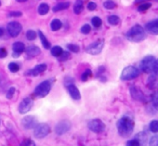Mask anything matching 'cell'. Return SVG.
<instances>
[{
    "mask_svg": "<svg viewBox=\"0 0 158 146\" xmlns=\"http://www.w3.org/2000/svg\"><path fill=\"white\" fill-rule=\"evenodd\" d=\"M70 6L69 2H60L59 4H57L54 8H53V11L54 12H58V11H61L64 10H67Z\"/></svg>",
    "mask_w": 158,
    "mask_h": 146,
    "instance_id": "22",
    "label": "cell"
},
{
    "mask_svg": "<svg viewBox=\"0 0 158 146\" xmlns=\"http://www.w3.org/2000/svg\"><path fill=\"white\" fill-rule=\"evenodd\" d=\"M22 145H27V146H31V145H33V146H35V143L32 140H30V139H26V140H24L22 142Z\"/></svg>",
    "mask_w": 158,
    "mask_h": 146,
    "instance_id": "41",
    "label": "cell"
},
{
    "mask_svg": "<svg viewBox=\"0 0 158 146\" xmlns=\"http://www.w3.org/2000/svg\"><path fill=\"white\" fill-rule=\"evenodd\" d=\"M139 76V71L135 66H127L123 69L120 79L123 81H129L132 79L137 78Z\"/></svg>",
    "mask_w": 158,
    "mask_h": 146,
    "instance_id": "3",
    "label": "cell"
},
{
    "mask_svg": "<svg viewBox=\"0 0 158 146\" xmlns=\"http://www.w3.org/2000/svg\"><path fill=\"white\" fill-rule=\"evenodd\" d=\"M61 26H62V23L59 19H54L50 23V28L52 31H58L61 28Z\"/></svg>",
    "mask_w": 158,
    "mask_h": 146,
    "instance_id": "23",
    "label": "cell"
},
{
    "mask_svg": "<svg viewBox=\"0 0 158 146\" xmlns=\"http://www.w3.org/2000/svg\"><path fill=\"white\" fill-rule=\"evenodd\" d=\"M144 30L147 33L151 34V35H158V19L154 20V21H152V22H149L148 23H146Z\"/></svg>",
    "mask_w": 158,
    "mask_h": 146,
    "instance_id": "14",
    "label": "cell"
},
{
    "mask_svg": "<svg viewBox=\"0 0 158 146\" xmlns=\"http://www.w3.org/2000/svg\"><path fill=\"white\" fill-rule=\"evenodd\" d=\"M83 9H84L83 0H76V2L74 3L73 6V12L75 14H80L83 11Z\"/></svg>",
    "mask_w": 158,
    "mask_h": 146,
    "instance_id": "19",
    "label": "cell"
},
{
    "mask_svg": "<svg viewBox=\"0 0 158 146\" xmlns=\"http://www.w3.org/2000/svg\"><path fill=\"white\" fill-rule=\"evenodd\" d=\"M149 129L152 133H158V120L151 121L149 125Z\"/></svg>",
    "mask_w": 158,
    "mask_h": 146,
    "instance_id": "27",
    "label": "cell"
},
{
    "mask_svg": "<svg viewBox=\"0 0 158 146\" xmlns=\"http://www.w3.org/2000/svg\"><path fill=\"white\" fill-rule=\"evenodd\" d=\"M9 69L12 73H17L20 70V65L16 62H10L9 64Z\"/></svg>",
    "mask_w": 158,
    "mask_h": 146,
    "instance_id": "35",
    "label": "cell"
},
{
    "mask_svg": "<svg viewBox=\"0 0 158 146\" xmlns=\"http://www.w3.org/2000/svg\"><path fill=\"white\" fill-rule=\"evenodd\" d=\"M148 1H150V0H135V4H141V3H145ZM155 1H158V0H155Z\"/></svg>",
    "mask_w": 158,
    "mask_h": 146,
    "instance_id": "47",
    "label": "cell"
},
{
    "mask_svg": "<svg viewBox=\"0 0 158 146\" xmlns=\"http://www.w3.org/2000/svg\"><path fill=\"white\" fill-rule=\"evenodd\" d=\"M103 7L106 10H114L116 8V3L113 0H106V1L103 3Z\"/></svg>",
    "mask_w": 158,
    "mask_h": 146,
    "instance_id": "28",
    "label": "cell"
},
{
    "mask_svg": "<svg viewBox=\"0 0 158 146\" xmlns=\"http://www.w3.org/2000/svg\"><path fill=\"white\" fill-rule=\"evenodd\" d=\"M38 36H39V38H40V40H41V43H42V45H43V47L46 48V49H48V48H50V42L47 39V37L44 35V34L41 32V31H38Z\"/></svg>",
    "mask_w": 158,
    "mask_h": 146,
    "instance_id": "21",
    "label": "cell"
},
{
    "mask_svg": "<svg viewBox=\"0 0 158 146\" xmlns=\"http://www.w3.org/2000/svg\"><path fill=\"white\" fill-rule=\"evenodd\" d=\"M33 106H34V100L27 97V98L23 99L21 102V103L19 105V108H18L19 113L22 114V115H24V114L28 113L33 108Z\"/></svg>",
    "mask_w": 158,
    "mask_h": 146,
    "instance_id": "11",
    "label": "cell"
},
{
    "mask_svg": "<svg viewBox=\"0 0 158 146\" xmlns=\"http://www.w3.org/2000/svg\"><path fill=\"white\" fill-rule=\"evenodd\" d=\"M3 34H4V30L2 28H0V37L3 35Z\"/></svg>",
    "mask_w": 158,
    "mask_h": 146,
    "instance_id": "48",
    "label": "cell"
},
{
    "mask_svg": "<svg viewBox=\"0 0 158 146\" xmlns=\"http://www.w3.org/2000/svg\"><path fill=\"white\" fill-rule=\"evenodd\" d=\"M97 9V4L94 3V2H89L88 4V10H90V11H93Z\"/></svg>",
    "mask_w": 158,
    "mask_h": 146,
    "instance_id": "43",
    "label": "cell"
},
{
    "mask_svg": "<svg viewBox=\"0 0 158 146\" xmlns=\"http://www.w3.org/2000/svg\"><path fill=\"white\" fill-rule=\"evenodd\" d=\"M127 146H139L140 145V142L138 139H133V140L127 141Z\"/></svg>",
    "mask_w": 158,
    "mask_h": 146,
    "instance_id": "38",
    "label": "cell"
},
{
    "mask_svg": "<svg viewBox=\"0 0 158 146\" xmlns=\"http://www.w3.org/2000/svg\"><path fill=\"white\" fill-rule=\"evenodd\" d=\"M152 73H153V75H155V76H157V77H158V59H157V60H155V62H154V66H153Z\"/></svg>",
    "mask_w": 158,
    "mask_h": 146,
    "instance_id": "44",
    "label": "cell"
},
{
    "mask_svg": "<svg viewBox=\"0 0 158 146\" xmlns=\"http://www.w3.org/2000/svg\"><path fill=\"white\" fill-rule=\"evenodd\" d=\"M67 90H68V92L70 94V96L72 97V99L73 100H80L81 98V95H80V92H79V90L77 89V87L73 84H70L67 86Z\"/></svg>",
    "mask_w": 158,
    "mask_h": 146,
    "instance_id": "17",
    "label": "cell"
},
{
    "mask_svg": "<svg viewBox=\"0 0 158 146\" xmlns=\"http://www.w3.org/2000/svg\"><path fill=\"white\" fill-rule=\"evenodd\" d=\"M25 51L26 54L31 57H35L40 54V48L36 46H29L28 48H26Z\"/></svg>",
    "mask_w": 158,
    "mask_h": 146,
    "instance_id": "18",
    "label": "cell"
},
{
    "mask_svg": "<svg viewBox=\"0 0 158 146\" xmlns=\"http://www.w3.org/2000/svg\"><path fill=\"white\" fill-rule=\"evenodd\" d=\"M103 47H104V40L101 39L88 46L86 48V51L91 55H98L102 52V50L103 49Z\"/></svg>",
    "mask_w": 158,
    "mask_h": 146,
    "instance_id": "7",
    "label": "cell"
},
{
    "mask_svg": "<svg viewBox=\"0 0 158 146\" xmlns=\"http://www.w3.org/2000/svg\"><path fill=\"white\" fill-rule=\"evenodd\" d=\"M47 70V64L45 63H41V64H38L36 65L34 69L26 72V75L27 76H33V77H36L40 74H42V73H44L45 71Z\"/></svg>",
    "mask_w": 158,
    "mask_h": 146,
    "instance_id": "15",
    "label": "cell"
},
{
    "mask_svg": "<svg viewBox=\"0 0 158 146\" xmlns=\"http://www.w3.org/2000/svg\"><path fill=\"white\" fill-rule=\"evenodd\" d=\"M91 23H92L93 26L96 28H100L102 24V21L100 17H93L91 20Z\"/></svg>",
    "mask_w": 158,
    "mask_h": 146,
    "instance_id": "32",
    "label": "cell"
},
{
    "mask_svg": "<svg viewBox=\"0 0 158 146\" xmlns=\"http://www.w3.org/2000/svg\"><path fill=\"white\" fill-rule=\"evenodd\" d=\"M154 62H155V58L152 55H148L141 60L139 63V68L141 69L143 73H145V74H152L153 70V66H154Z\"/></svg>",
    "mask_w": 158,
    "mask_h": 146,
    "instance_id": "4",
    "label": "cell"
},
{
    "mask_svg": "<svg viewBox=\"0 0 158 146\" xmlns=\"http://www.w3.org/2000/svg\"><path fill=\"white\" fill-rule=\"evenodd\" d=\"M88 127L94 133H102L105 130L106 126L101 119L95 118V119H92L89 122Z\"/></svg>",
    "mask_w": 158,
    "mask_h": 146,
    "instance_id": "8",
    "label": "cell"
},
{
    "mask_svg": "<svg viewBox=\"0 0 158 146\" xmlns=\"http://www.w3.org/2000/svg\"><path fill=\"white\" fill-rule=\"evenodd\" d=\"M134 126H135L134 120L128 115H124L116 123V127H117L118 133L122 137L130 136L134 130Z\"/></svg>",
    "mask_w": 158,
    "mask_h": 146,
    "instance_id": "1",
    "label": "cell"
},
{
    "mask_svg": "<svg viewBox=\"0 0 158 146\" xmlns=\"http://www.w3.org/2000/svg\"><path fill=\"white\" fill-rule=\"evenodd\" d=\"M38 124L36 118L33 115H28L23 118L22 125L25 129H34L35 127Z\"/></svg>",
    "mask_w": 158,
    "mask_h": 146,
    "instance_id": "13",
    "label": "cell"
},
{
    "mask_svg": "<svg viewBox=\"0 0 158 146\" xmlns=\"http://www.w3.org/2000/svg\"><path fill=\"white\" fill-rule=\"evenodd\" d=\"M62 52H63V49L59 46H55V47H53L51 48V55L54 56V57L59 58L62 54Z\"/></svg>",
    "mask_w": 158,
    "mask_h": 146,
    "instance_id": "26",
    "label": "cell"
},
{
    "mask_svg": "<svg viewBox=\"0 0 158 146\" xmlns=\"http://www.w3.org/2000/svg\"><path fill=\"white\" fill-rule=\"evenodd\" d=\"M129 93H130V96L132 97L133 100L140 102H146V96L140 90V89H139L138 87H136V86L130 87L129 88Z\"/></svg>",
    "mask_w": 158,
    "mask_h": 146,
    "instance_id": "10",
    "label": "cell"
},
{
    "mask_svg": "<svg viewBox=\"0 0 158 146\" xmlns=\"http://www.w3.org/2000/svg\"><path fill=\"white\" fill-rule=\"evenodd\" d=\"M49 132H50V127L46 123L37 124L34 128V135L37 139H43L47 137L49 134Z\"/></svg>",
    "mask_w": 158,
    "mask_h": 146,
    "instance_id": "6",
    "label": "cell"
},
{
    "mask_svg": "<svg viewBox=\"0 0 158 146\" xmlns=\"http://www.w3.org/2000/svg\"><path fill=\"white\" fill-rule=\"evenodd\" d=\"M36 37H37V33H36L35 31H34V30H29V31H27V33H26V38H27L28 40L33 41V40H35Z\"/></svg>",
    "mask_w": 158,
    "mask_h": 146,
    "instance_id": "31",
    "label": "cell"
},
{
    "mask_svg": "<svg viewBox=\"0 0 158 146\" xmlns=\"http://www.w3.org/2000/svg\"><path fill=\"white\" fill-rule=\"evenodd\" d=\"M149 144L151 146H158V135H153L149 140Z\"/></svg>",
    "mask_w": 158,
    "mask_h": 146,
    "instance_id": "36",
    "label": "cell"
},
{
    "mask_svg": "<svg viewBox=\"0 0 158 146\" xmlns=\"http://www.w3.org/2000/svg\"><path fill=\"white\" fill-rule=\"evenodd\" d=\"M107 21H108V23L109 24H111L113 26H115V25H118L119 24L120 18L118 16H116V15H111V16L108 17Z\"/></svg>",
    "mask_w": 158,
    "mask_h": 146,
    "instance_id": "25",
    "label": "cell"
},
{
    "mask_svg": "<svg viewBox=\"0 0 158 146\" xmlns=\"http://www.w3.org/2000/svg\"><path fill=\"white\" fill-rule=\"evenodd\" d=\"M90 31H91V27H90L89 24H85V25H83V26L81 27V33L84 34V35L89 34Z\"/></svg>",
    "mask_w": 158,
    "mask_h": 146,
    "instance_id": "37",
    "label": "cell"
},
{
    "mask_svg": "<svg viewBox=\"0 0 158 146\" xmlns=\"http://www.w3.org/2000/svg\"><path fill=\"white\" fill-rule=\"evenodd\" d=\"M12 49H13V54H12L13 58H18L24 51L25 47L24 44L22 42H15L12 46Z\"/></svg>",
    "mask_w": 158,
    "mask_h": 146,
    "instance_id": "16",
    "label": "cell"
},
{
    "mask_svg": "<svg viewBox=\"0 0 158 146\" xmlns=\"http://www.w3.org/2000/svg\"><path fill=\"white\" fill-rule=\"evenodd\" d=\"M72 127V123L67 120V119H64V120H61L60 121L56 127H55V132L56 134L58 135H63L65 133H67Z\"/></svg>",
    "mask_w": 158,
    "mask_h": 146,
    "instance_id": "9",
    "label": "cell"
},
{
    "mask_svg": "<svg viewBox=\"0 0 158 146\" xmlns=\"http://www.w3.org/2000/svg\"><path fill=\"white\" fill-rule=\"evenodd\" d=\"M18 2H20V3H23V2H26L27 0H17Z\"/></svg>",
    "mask_w": 158,
    "mask_h": 146,
    "instance_id": "49",
    "label": "cell"
},
{
    "mask_svg": "<svg viewBox=\"0 0 158 146\" xmlns=\"http://www.w3.org/2000/svg\"><path fill=\"white\" fill-rule=\"evenodd\" d=\"M51 90V84L48 80L41 82L35 90V95L38 98L46 97Z\"/></svg>",
    "mask_w": 158,
    "mask_h": 146,
    "instance_id": "5",
    "label": "cell"
},
{
    "mask_svg": "<svg viewBox=\"0 0 158 146\" xmlns=\"http://www.w3.org/2000/svg\"><path fill=\"white\" fill-rule=\"evenodd\" d=\"M126 38L134 43H139L146 38V32L140 25H134L126 34Z\"/></svg>",
    "mask_w": 158,
    "mask_h": 146,
    "instance_id": "2",
    "label": "cell"
},
{
    "mask_svg": "<svg viewBox=\"0 0 158 146\" xmlns=\"http://www.w3.org/2000/svg\"><path fill=\"white\" fill-rule=\"evenodd\" d=\"M66 47H67L68 50H69V51H71V52L78 53V52H79V50H80V48H79V46L74 45V44H68Z\"/></svg>",
    "mask_w": 158,
    "mask_h": 146,
    "instance_id": "33",
    "label": "cell"
},
{
    "mask_svg": "<svg viewBox=\"0 0 158 146\" xmlns=\"http://www.w3.org/2000/svg\"><path fill=\"white\" fill-rule=\"evenodd\" d=\"M0 6H1V1H0Z\"/></svg>",
    "mask_w": 158,
    "mask_h": 146,
    "instance_id": "50",
    "label": "cell"
},
{
    "mask_svg": "<svg viewBox=\"0 0 158 146\" xmlns=\"http://www.w3.org/2000/svg\"><path fill=\"white\" fill-rule=\"evenodd\" d=\"M37 11L40 15H46L49 11V6L46 3H42L38 6Z\"/></svg>",
    "mask_w": 158,
    "mask_h": 146,
    "instance_id": "24",
    "label": "cell"
},
{
    "mask_svg": "<svg viewBox=\"0 0 158 146\" xmlns=\"http://www.w3.org/2000/svg\"><path fill=\"white\" fill-rule=\"evenodd\" d=\"M152 104L154 109L158 110V91H155L152 95Z\"/></svg>",
    "mask_w": 158,
    "mask_h": 146,
    "instance_id": "30",
    "label": "cell"
},
{
    "mask_svg": "<svg viewBox=\"0 0 158 146\" xmlns=\"http://www.w3.org/2000/svg\"><path fill=\"white\" fill-rule=\"evenodd\" d=\"M15 91H16V89L13 88V87H11L10 89H9V90H8V92H7V98H8V99H11V98L13 97Z\"/></svg>",
    "mask_w": 158,
    "mask_h": 146,
    "instance_id": "40",
    "label": "cell"
},
{
    "mask_svg": "<svg viewBox=\"0 0 158 146\" xmlns=\"http://www.w3.org/2000/svg\"><path fill=\"white\" fill-rule=\"evenodd\" d=\"M104 71H105V67L104 66H101L99 68V70L97 71V76H102V74Z\"/></svg>",
    "mask_w": 158,
    "mask_h": 146,
    "instance_id": "46",
    "label": "cell"
},
{
    "mask_svg": "<svg viewBox=\"0 0 158 146\" xmlns=\"http://www.w3.org/2000/svg\"><path fill=\"white\" fill-rule=\"evenodd\" d=\"M148 86L151 89H155L156 87H158V77L155 75H152L148 78Z\"/></svg>",
    "mask_w": 158,
    "mask_h": 146,
    "instance_id": "20",
    "label": "cell"
},
{
    "mask_svg": "<svg viewBox=\"0 0 158 146\" xmlns=\"http://www.w3.org/2000/svg\"><path fill=\"white\" fill-rule=\"evenodd\" d=\"M10 17H21L22 16V12L20 11H13V12H10L9 14Z\"/></svg>",
    "mask_w": 158,
    "mask_h": 146,
    "instance_id": "45",
    "label": "cell"
},
{
    "mask_svg": "<svg viewBox=\"0 0 158 146\" xmlns=\"http://www.w3.org/2000/svg\"><path fill=\"white\" fill-rule=\"evenodd\" d=\"M91 70L90 69H87L84 73H83V75H82V77H81V79H82V81H84V82H86V81H88V79L91 77Z\"/></svg>",
    "mask_w": 158,
    "mask_h": 146,
    "instance_id": "34",
    "label": "cell"
},
{
    "mask_svg": "<svg viewBox=\"0 0 158 146\" xmlns=\"http://www.w3.org/2000/svg\"><path fill=\"white\" fill-rule=\"evenodd\" d=\"M151 7H152V4L149 3V2L141 3V4L139 5V7H138V11H139V12H144V11L148 10Z\"/></svg>",
    "mask_w": 158,
    "mask_h": 146,
    "instance_id": "29",
    "label": "cell"
},
{
    "mask_svg": "<svg viewBox=\"0 0 158 146\" xmlns=\"http://www.w3.org/2000/svg\"><path fill=\"white\" fill-rule=\"evenodd\" d=\"M22 25L20 23L18 22H11L8 24L7 26V30L8 33L10 34V36L12 37H16L20 35V33L22 32Z\"/></svg>",
    "mask_w": 158,
    "mask_h": 146,
    "instance_id": "12",
    "label": "cell"
},
{
    "mask_svg": "<svg viewBox=\"0 0 158 146\" xmlns=\"http://www.w3.org/2000/svg\"><path fill=\"white\" fill-rule=\"evenodd\" d=\"M8 55V51L6 48H0V59H3V58H6Z\"/></svg>",
    "mask_w": 158,
    "mask_h": 146,
    "instance_id": "42",
    "label": "cell"
},
{
    "mask_svg": "<svg viewBox=\"0 0 158 146\" xmlns=\"http://www.w3.org/2000/svg\"><path fill=\"white\" fill-rule=\"evenodd\" d=\"M70 57V53L69 52H66V51H63L62 52V54L59 57V60L60 61H64V60H68V58Z\"/></svg>",
    "mask_w": 158,
    "mask_h": 146,
    "instance_id": "39",
    "label": "cell"
}]
</instances>
